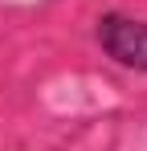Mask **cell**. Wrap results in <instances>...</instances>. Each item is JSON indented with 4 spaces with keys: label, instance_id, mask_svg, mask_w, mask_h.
Returning <instances> with one entry per match:
<instances>
[{
    "label": "cell",
    "instance_id": "6da1fadb",
    "mask_svg": "<svg viewBox=\"0 0 147 151\" xmlns=\"http://www.w3.org/2000/svg\"><path fill=\"white\" fill-rule=\"evenodd\" d=\"M98 45L115 65L147 74V21L122 17V12H102L98 17Z\"/></svg>",
    "mask_w": 147,
    "mask_h": 151
}]
</instances>
